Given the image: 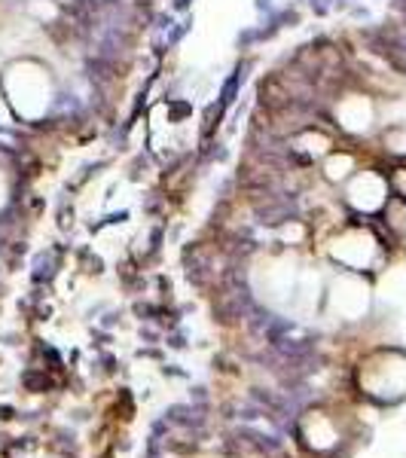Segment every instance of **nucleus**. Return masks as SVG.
<instances>
[{
  "mask_svg": "<svg viewBox=\"0 0 406 458\" xmlns=\"http://www.w3.org/2000/svg\"><path fill=\"white\" fill-rule=\"evenodd\" d=\"M297 431H300L302 446L321 455L334 453L339 443H343V425H339V419L327 410H309L306 416L300 419Z\"/></svg>",
  "mask_w": 406,
  "mask_h": 458,
  "instance_id": "2",
  "label": "nucleus"
},
{
  "mask_svg": "<svg viewBox=\"0 0 406 458\" xmlns=\"http://www.w3.org/2000/svg\"><path fill=\"white\" fill-rule=\"evenodd\" d=\"M358 388L376 403H401L406 397V354L382 349L358 367Z\"/></svg>",
  "mask_w": 406,
  "mask_h": 458,
  "instance_id": "1",
  "label": "nucleus"
},
{
  "mask_svg": "<svg viewBox=\"0 0 406 458\" xmlns=\"http://www.w3.org/2000/svg\"><path fill=\"white\" fill-rule=\"evenodd\" d=\"M245 71H248V64H241V68H235V73H233L230 80H226L224 89H220V105H224V107H230L233 101H235V95H239L241 80H245Z\"/></svg>",
  "mask_w": 406,
  "mask_h": 458,
  "instance_id": "3",
  "label": "nucleus"
},
{
  "mask_svg": "<svg viewBox=\"0 0 406 458\" xmlns=\"http://www.w3.org/2000/svg\"><path fill=\"white\" fill-rule=\"evenodd\" d=\"M257 6H260V10H263V6L269 10V0H257Z\"/></svg>",
  "mask_w": 406,
  "mask_h": 458,
  "instance_id": "4",
  "label": "nucleus"
}]
</instances>
